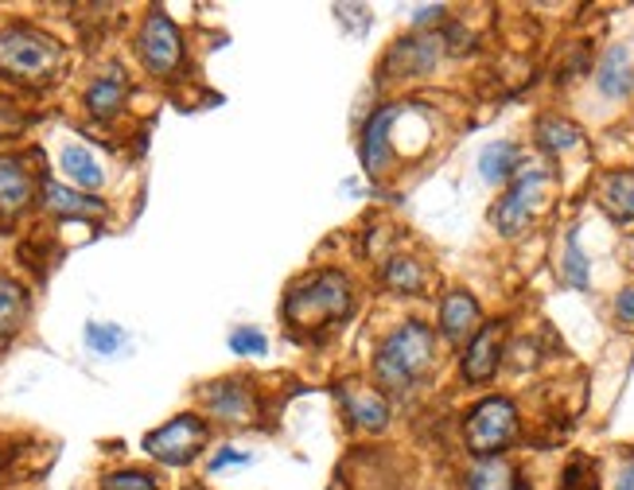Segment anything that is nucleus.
I'll use <instances>...</instances> for the list:
<instances>
[{
  "label": "nucleus",
  "mask_w": 634,
  "mask_h": 490,
  "mask_svg": "<svg viewBox=\"0 0 634 490\" xmlns=\"http://www.w3.org/2000/svg\"><path fill=\"white\" fill-rule=\"evenodd\" d=\"M599 203L615 223H634V171H612L599 187Z\"/></svg>",
  "instance_id": "22"
},
{
  "label": "nucleus",
  "mask_w": 634,
  "mask_h": 490,
  "mask_svg": "<svg viewBox=\"0 0 634 490\" xmlns=\"http://www.w3.org/2000/svg\"><path fill=\"white\" fill-rule=\"evenodd\" d=\"M545 184H549V171L545 168H526L510 179L506 195L495 203V210H490V223H495V231L503 234V238H518V234L526 231L537 203H542L545 195Z\"/></svg>",
  "instance_id": "6"
},
{
  "label": "nucleus",
  "mask_w": 634,
  "mask_h": 490,
  "mask_svg": "<svg viewBox=\"0 0 634 490\" xmlns=\"http://www.w3.org/2000/svg\"><path fill=\"white\" fill-rule=\"evenodd\" d=\"M560 268H565V281L573 284V288H588V284H592L588 257H584V249H581V242H576V234H568V242H565V261H560Z\"/></svg>",
  "instance_id": "26"
},
{
  "label": "nucleus",
  "mask_w": 634,
  "mask_h": 490,
  "mask_svg": "<svg viewBox=\"0 0 634 490\" xmlns=\"http://www.w3.org/2000/svg\"><path fill=\"white\" fill-rule=\"evenodd\" d=\"M464 490H526V479L503 455H490V460H475L464 476Z\"/></svg>",
  "instance_id": "18"
},
{
  "label": "nucleus",
  "mask_w": 634,
  "mask_h": 490,
  "mask_svg": "<svg viewBox=\"0 0 634 490\" xmlns=\"http://www.w3.org/2000/svg\"><path fill=\"white\" fill-rule=\"evenodd\" d=\"M596 86L604 98H631L634 94V55L627 47H612V51L599 59Z\"/></svg>",
  "instance_id": "19"
},
{
  "label": "nucleus",
  "mask_w": 634,
  "mask_h": 490,
  "mask_svg": "<svg viewBox=\"0 0 634 490\" xmlns=\"http://www.w3.org/2000/svg\"><path fill=\"white\" fill-rule=\"evenodd\" d=\"M284 323L296 335H320L331 331L354 312V288L351 276L339 268H315V273L300 276L289 292H284Z\"/></svg>",
  "instance_id": "1"
},
{
  "label": "nucleus",
  "mask_w": 634,
  "mask_h": 490,
  "mask_svg": "<svg viewBox=\"0 0 634 490\" xmlns=\"http://www.w3.org/2000/svg\"><path fill=\"white\" fill-rule=\"evenodd\" d=\"M250 463H253L250 452H242V448L226 444V448H218V455H211V460H207V471H211V476H222V471H230V468H250Z\"/></svg>",
  "instance_id": "29"
},
{
  "label": "nucleus",
  "mask_w": 634,
  "mask_h": 490,
  "mask_svg": "<svg viewBox=\"0 0 634 490\" xmlns=\"http://www.w3.org/2000/svg\"><path fill=\"white\" fill-rule=\"evenodd\" d=\"M503 335H506V323H487L471 335L464 351V362H459V374L464 382L482 385L498 374V362H503Z\"/></svg>",
  "instance_id": "13"
},
{
  "label": "nucleus",
  "mask_w": 634,
  "mask_h": 490,
  "mask_svg": "<svg viewBox=\"0 0 634 490\" xmlns=\"http://www.w3.org/2000/svg\"><path fill=\"white\" fill-rule=\"evenodd\" d=\"M211 440V424L199 413H179L172 421H164L160 429L145 432L140 448L145 455H153L156 463H168V468H187L203 455Z\"/></svg>",
  "instance_id": "5"
},
{
  "label": "nucleus",
  "mask_w": 634,
  "mask_h": 490,
  "mask_svg": "<svg viewBox=\"0 0 634 490\" xmlns=\"http://www.w3.org/2000/svg\"><path fill=\"white\" fill-rule=\"evenodd\" d=\"M518 437V405L510 398H482L471 413L464 416V440L475 460L506 452Z\"/></svg>",
  "instance_id": "4"
},
{
  "label": "nucleus",
  "mask_w": 634,
  "mask_h": 490,
  "mask_svg": "<svg viewBox=\"0 0 634 490\" xmlns=\"http://www.w3.org/2000/svg\"><path fill=\"white\" fill-rule=\"evenodd\" d=\"M140 62H145L148 75L156 78H172L179 67H184V31L176 28L168 12L153 8L140 23V39H137Z\"/></svg>",
  "instance_id": "7"
},
{
  "label": "nucleus",
  "mask_w": 634,
  "mask_h": 490,
  "mask_svg": "<svg viewBox=\"0 0 634 490\" xmlns=\"http://www.w3.org/2000/svg\"><path fill=\"white\" fill-rule=\"evenodd\" d=\"M475 323H479V300L471 292H448L440 300V335L448 343H471Z\"/></svg>",
  "instance_id": "15"
},
{
  "label": "nucleus",
  "mask_w": 634,
  "mask_h": 490,
  "mask_svg": "<svg viewBox=\"0 0 634 490\" xmlns=\"http://www.w3.org/2000/svg\"><path fill=\"white\" fill-rule=\"evenodd\" d=\"M335 398H339V409H343V416H347L351 429L370 432V437H378V432L390 429L393 409H390V401H386L382 390L362 385V382H339Z\"/></svg>",
  "instance_id": "10"
},
{
  "label": "nucleus",
  "mask_w": 634,
  "mask_h": 490,
  "mask_svg": "<svg viewBox=\"0 0 634 490\" xmlns=\"http://www.w3.org/2000/svg\"><path fill=\"white\" fill-rule=\"evenodd\" d=\"M125 343H129V335H125L117 323H86V346H90L94 354H101V359L121 354Z\"/></svg>",
  "instance_id": "25"
},
{
  "label": "nucleus",
  "mask_w": 634,
  "mask_h": 490,
  "mask_svg": "<svg viewBox=\"0 0 634 490\" xmlns=\"http://www.w3.org/2000/svg\"><path fill=\"white\" fill-rule=\"evenodd\" d=\"M432 359H436V331L421 320H409L378 343L370 366H374V378L386 393H409L432 370Z\"/></svg>",
  "instance_id": "2"
},
{
  "label": "nucleus",
  "mask_w": 634,
  "mask_h": 490,
  "mask_svg": "<svg viewBox=\"0 0 634 490\" xmlns=\"http://www.w3.org/2000/svg\"><path fill=\"white\" fill-rule=\"evenodd\" d=\"M615 320L631 323V327H634V284H627V288L615 296Z\"/></svg>",
  "instance_id": "31"
},
{
  "label": "nucleus",
  "mask_w": 634,
  "mask_h": 490,
  "mask_svg": "<svg viewBox=\"0 0 634 490\" xmlns=\"http://www.w3.org/2000/svg\"><path fill=\"white\" fill-rule=\"evenodd\" d=\"M28 288H23L20 281H12V276L0 273V351H8L12 346V339L23 331V323H28Z\"/></svg>",
  "instance_id": "17"
},
{
  "label": "nucleus",
  "mask_w": 634,
  "mask_h": 490,
  "mask_svg": "<svg viewBox=\"0 0 634 490\" xmlns=\"http://www.w3.org/2000/svg\"><path fill=\"white\" fill-rule=\"evenodd\" d=\"M521 168V148L510 145V140H498V145H487L479 153V176L487 184H510Z\"/></svg>",
  "instance_id": "21"
},
{
  "label": "nucleus",
  "mask_w": 634,
  "mask_h": 490,
  "mask_svg": "<svg viewBox=\"0 0 634 490\" xmlns=\"http://www.w3.org/2000/svg\"><path fill=\"white\" fill-rule=\"evenodd\" d=\"M448 12L443 4H428V8H413V28L425 31V28H436L440 23V16Z\"/></svg>",
  "instance_id": "30"
},
{
  "label": "nucleus",
  "mask_w": 634,
  "mask_h": 490,
  "mask_svg": "<svg viewBox=\"0 0 634 490\" xmlns=\"http://www.w3.org/2000/svg\"><path fill=\"white\" fill-rule=\"evenodd\" d=\"M448 51V36L443 31H413V36L398 39L386 55V75L393 78H421L440 62Z\"/></svg>",
  "instance_id": "11"
},
{
  "label": "nucleus",
  "mask_w": 634,
  "mask_h": 490,
  "mask_svg": "<svg viewBox=\"0 0 634 490\" xmlns=\"http://www.w3.org/2000/svg\"><path fill=\"white\" fill-rule=\"evenodd\" d=\"M620 490H634V468H627V476L620 479Z\"/></svg>",
  "instance_id": "32"
},
{
  "label": "nucleus",
  "mask_w": 634,
  "mask_h": 490,
  "mask_svg": "<svg viewBox=\"0 0 634 490\" xmlns=\"http://www.w3.org/2000/svg\"><path fill=\"white\" fill-rule=\"evenodd\" d=\"M59 168H62V176L70 179V187L75 192H98L101 184H106V171H101V164L94 160V153L86 145H62V153H59Z\"/></svg>",
  "instance_id": "20"
},
{
  "label": "nucleus",
  "mask_w": 634,
  "mask_h": 490,
  "mask_svg": "<svg viewBox=\"0 0 634 490\" xmlns=\"http://www.w3.org/2000/svg\"><path fill=\"white\" fill-rule=\"evenodd\" d=\"M62 67V43L31 23L0 28V78L23 86H51Z\"/></svg>",
  "instance_id": "3"
},
{
  "label": "nucleus",
  "mask_w": 634,
  "mask_h": 490,
  "mask_svg": "<svg viewBox=\"0 0 634 490\" xmlns=\"http://www.w3.org/2000/svg\"><path fill=\"white\" fill-rule=\"evenodd\" d=\"M401 114H406V101H393V106H382L374 117L367 121L359 140V160L362 171L370 179H382L390 171V164L398 160V145H393V133L401 125Z\"/></svg>",
  "instance_id": "8"
},
{
  "label": "nucleus",
  "mask_w": 634,
  "mask_h": 490,
  "mask_svg": "<svg viewBox=\"0 0 634 490\" xmlns=\"http://www.w3.org/2000/svg\"><path fill=\"white\" fill-rule=\"evenodd\" d=\"M43 179L28 168L23 156L0 153V218H16L36 203Z\"/></svg>",
  "instance_id": "12"
},
{
  "label": "nucleus",
  "mask_w": 634,
  "mask_h": 490,
  "mask_svg": "<svg viewBox=\"0 0 634 490\" xmlns=\"http://www.w3.org/2000/svg\"><path fill=\"white\" fill-rule=\"evenodd\" d=\"M203 405L218 424H234V429H250L261 413V401L245 378H218V382L203 385Z\"/></svg>",
  "instance_id": "9"
},
{
  "label": "nucleus",
  "mask_w": 634,
  "mask_h": 490,
  "mask_svg": "<svg viewBox=\"0 0 634 490\" xmlns=\"http://www.w3.org/2000/svg\"><path fill=\"white\" fill-rule=\"evenodd\" d=\"M382 281H386V288L398 292V296H421V292L428 288L425 265L413 257H390L382 268Z\"/></svg>",
  "instance_id": "23"
},
{
  "label": "nucleus",
  "mask_w": 634,
  "mask_h": 490,
  "mask_svg": "<svg viewBox=\"0 0 634 490\" xmlns=\"http://www.w3.org/2000/svg\"><path fill=\"white\" fill-rule=\"evenodd\" d=\"M39 203H43L47 215L55 218H101L106 215V203L98 195L75 192V187H62L55 179H43L39 184Z\"/></svg>",
  "instance_id": "14"
},
{
  "label": "nucleus",
  "mask_w": 634,
  "mask_h": 490,
  "mask_svg": "<svg viewBox=\"0 0 634 490\" xmlns=\"http://www.w3.org/2000/svg\"><path fill=\"white\" fill-rule=\"evenodd\" d=\"M226 346L237 354V359H265V354H269V339L261 335L257 327H237V331H230Z\"/></svg>",
  "instance_id": "27"
},
{
  "label": "nucleus",
  "mask_w": 634,
  "mask_h": 490,
  "mask_svg": "<svg viewBox=\"0 0 634 490\" xmlns=\"http://www.w3.org/2000/svg\"><path fill=\"white\" fill-rule=\"evenodd\" d=\"M537 145H542V153L560 156V153L581 148L584 133L576 129L573 121H565V117H542V121H537Z\"/></svg>",
  "instance_id": "24"
},
{
  "label": "nucleus",
  "mask_w": 634,
  "mask_h": 490,
  "mask_svg": "<svg viewBox=\"0 0 634 490\" xmlns=\"http://www.w3.org/2000/svg\"><path fill=\"white\" fill-rule=\"evenodd\" d=\"M125 98H129V82H125L121 70H109V75L94 78L82 94L86 114H90L94 121H109V117H117L125 109Z\"/></svg>",
  "instance_id": "16"
},
{
  "label": "nucleus",
  "mask_w": 634,
  "mask_h": 490,
  "mask_svg": "<svg viewBox=\"0 0 634 490\" xmlns=\"http://www.w3.org/2000/svg\"><path fill=\"white\" fill-rule=\"evenodd\" d=\"M192 490H203V487H192Z\"/></svg>",
  "instance_id": "33"
},
{
  "label": "nucleus",
  "mask_w": 634,
  "mask_h": 490,
  "mask_svg": "<svg viewBox=\"0 0 634 490\" xmlns=\"http://www.w3.org/2000/svg\"><path fill=\"white\" fill-rule=\"evenodd\" d=\"M101 490H160V483H156V476H148V471L125 468V471H109V476L101 479Z\"/></svg>",
  "instance_id": "28"
}]
</instances>
